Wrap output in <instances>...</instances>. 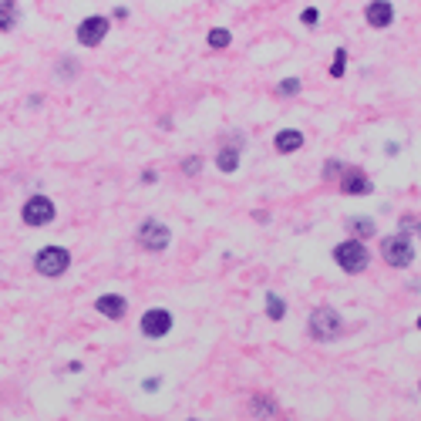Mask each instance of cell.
<instances>
[{
	"instance_id": "1",
	"label": "cell",
	"mask_w": 421,
	"mask_h": 421,
	"mask_svg": "<svg viewBox=\"0 0 421 421\" xmlns=\"http://www.w3.org/2000/svg\"><path fill=\"white\" fill-rule=\"evenodd\" d=\"M333 263L340 266L344 273H364L371 263V253L361 240H344V243L333 246Z\"/></svg>"
},
{
	"instance_id": "2",
	"label": "cell",
	"mask_w": 421,
	"mask_h": 421,
	"mask_svg": "<svg viewBox=\"0 0 421 421\" xmlns=\"http://www.w3.org/2000/svg\"><path fill=\"white\" fill-rule=\"evenodd\" d=\"M307 331H311L313 340H337L344 333V317L333 307H317L307 320Z\"/></svg>"
},
{
	"instance_id": "3",
	"label": "cell",
	"mask_w": 421,
	"mask_h": 421,
	"mask_svg": "<svg viewBox=\"0 0 421 421\" xmlns=\"http://www.w3.org/2000/svg\"><path fill=\"white\" fill-rule=\"evenodd\" d=\"M381 256H384V263L388 266H398V270L415 263V246H411V240H408V233L384 236V240H381Z\"/></svg>"
},
{
	"instance_id": "4",
	"label": "cell",
	"mask_w": 421,
	"mask_h": 421,
	"mask_svg": "<svg viewBox=\"0 0 421 421\" xmlns=\"http://www.w3.org/2000/svg\"><path fill=\"white\" fill-rule=\"evenodd\" d=\"M34 266L41 276H61L67 266H71V253L65 246H44L38 256H34Z\"/></svg>"
},
{
	"instance_id": "5",
	"label": "cell",
	"mask_w": 421,
	"mask_h": 421,
	"mask_svg": "<svg viewBox=\"0 0 421 421\" xmlns=\"http://www.w3.org/2000/svg\"><path fill=\"white\" fill-rule=\"evenodd\" d=\"M172 240V233H169V226L158 220H145L142 222V229H138V243L145 246V249H152V253H162L165 246Z\"/></svg>"
},
{
	"instance_id": "6",
	"label": "cell",
	"mask_w": 421,
	"mask_h": 421,
	"mask_svg": "<svg viewBox=\"0 0 421 421\" xmlns=\"http://www.w3.org/2000/svg\"><path fill=\"white\" fill-rule=\"evenodd\" d=\"M21 220L27 226H47V222L54 220V202L47 199V196H31V199L24 202Z\"/></svg>"
},
{
	"instance_id": "7",
	"label": "cell",
	"mask_w": 421,
	"mask_h": 421,
	"mask_svg": "<svg viewBox=\"0 0 421 421\" xmlns=\"http://www.w3.org/2000/svg\"><path fill=\"white\" fill-rule=\"evenodd\" d=\"M105 34H108V17L105 14H91V17H85V21L78 24V41L85 47L101 44Z\"/></svg>"
},
{
	"instance_id": "8",
	"label": "cell",
	"mask_w": 421,
	"mask_h": 421,
	"mask_svg": "<svg viewBox=\"0 0 421 421\" xmlns=\"http://www.w3.org/2000/svg\"><path fill=\"white\" fill-rule=\"evenodd\" d=\"M142 333L145 337H152V340H158V337H165V333L172 331V313L162 311V307H152V311L142 313Z\"/></svg>"
},
{
	"instance_id": "9",
	"label": "cell",
	"mask_w": 421,
	"mask_h": 421,
	"mask_svg": "<svg viewBox=\"0 0 421 421\" xmlns=\"http://www.w3.org/2000/svg\"><path fill=\"white\" fill-rule=\"evenodd\" d=\"M340 192L344 196H371L374 192V182L364 169H344L340 176Z\"/></svg>"
},
{
	"instance_id": "10",
	"label": "cell",
	"mask_w": 421,
	"mask_h": 421,
	"mask_svg": "<svg viewBox=\"0 0 421 421\" xmlns=\"http://www.w3.org/2000/svg\"><path fill=\"white\" fill-rule=\"evenodd\" d=\"M94 311L101 313V317H108V320H122L125 311H129V300L118 297V293H105V297L94 300Z\"/></svg>"
},
{
	"instance_id": "11",
	"label": "cell",
	"mask_w": 421,
	"mask_h": 421,
	"mask_svg": "<svg viewBox=\"0 0 421 421\" xmlns=\"http://www.w3.org/2000/svg\"><path fill=\"white\" fill-rule=\"evenodd\" d=\"M273 149H276L280 156H290V152L304 149V132H297V129H280L276 138H273Z\"/></svg>"
},
{
	"instance_id": "12",
	"label": "cell",
	"mask_w": 421,
	"mask_h": 421,
	"mask_svg": "<svg viewBox=\"0 0 421 421\" xmlns=\"http://www.w3.org/2000/svg\"><path fill=\"white\" fill-rule=\"evenodd\" d=\"M395 21V3L381 0V3H368V24L371 27H388Z\"/></svg>"
},
{
	"instance_id": "13",
	"label": "cell",
	"mask_w": 421,
	"mask_h": 421,
	"mask_svg": "<svg viewBox=\"0 0 421 421\" xmlns=\"http://www.w3.org/2000/svg\"><path fill=\"white\" fill-rule=\"evenodd\" d=\"M216 169H222V172H236V169H240V149H233V145L220 149V152H216Z\"/></svg>"
},
{
	"instance_id": "14",
	"label": "cell",
	"mask_w": 421,
	"mask_h": 421,
	"mask_svg": "<svg viewBox=\"0 0 421 421\" xmlns=\"http://www.w3.org/2000/svg\"><path fill=\"white\" fill-rule=\"evenodd\" d=\"M249 408H253V415H256V418H270V415H276V401L270 398V395H253V398H249Z\"/></svg>"
},
{
	"instance_id": "15",
	"label": "cell",
	"mask_w": 421,
	"mask_h": 421,
	"mask_svg": "<svg viewBox=\"0 0 421 421\" xmlns=\"http://www.w3.org/2000/svg\"><path fill=\"white\" fill-rule=\"evenodd\" d=\"M347 229L354 233L351 240H368V236H374L377 226L371 220H364V216H354V220H347Z\"/></svg>"
},
{
	"instance_id": "16",
	"label": "cell",
	"mask_w": 421,
	"mask_h": 421,
	"mask_svg": "<svg viewBox=\"0 0 421 421\" xmlns=\"http://www.w3.org/2000/svg\"><path fill=\"white\" fill-rule=\"evenodd\" d=\"M21 17V7L17 3H0V31H10Z\"/></svg>"
},
{
	"instance_id": "17",
	"label": "cell",
	"mask_w": 421,
	"mask_h": 421,
	"mask_svg": "<svg viewBox=\"0 0 421 421\" xmlns=\"http://www.w3.org/2000/svg\"><path fill=\"white\" fill-rule=\"evenodd\" d=\"M266 313H270V320H283V313H287V304H283V297H276V293H266Z\"/></svg>"
},
{
	"instance_id": "18",
	"label": "cell",
	"mask_w": 421,
	"mask_h": 421,
	"mask_svg": "<svg viewBox=\"0 0 421 421\" xmlns=\"http://www.w3.org/2000/svg\"><path fill=\"white\" fill-rule=\"evenodd\" d=\"M344 71H347V47H337V51H333L331 74H333V78H344Z\"/></svg>"
},
{
	"instance_id": "19",
	"label": "cell",
	"mask_w": 421,
	"mask_h": 421,
	"mask_svg": "<svg viewBox=\"0 0 421 421\" xmlns=\"http://www.w3.org/2000/svg\"><path fill=\"white\" fill-rule=\"evenodd\" d=\"M229 41H233V34L226 31V27H216V31H209V47H229Z\"/></svg>"
},
{
	"instance_id": "20",
	"label": "cell",
	"mask_w": 421,
	"mask_h": 421,
	"mask_svg": "<svg viewBox=\"0 0 421 421\" xmlns=\"http://www.w3.org/2000/svg\"><path fill=\"white\" fill-rule=\"evenodd\" d=\"M300 88H304V85H300V78H283V81L276 85V91H280L283 98H290V94H297Z\"/></svg>"
},
{
	"instance_id": "21",
	"label": "cell",
	"mask_w": 421,
	"mask_h": 421,
	"mask_svg": "<svg viewBox=\"0 0 421 421\" xmlns=\"http://www.w3.org/2000/svg\"><path fill=\"white\" fill-rule=\"evenodd\" d=\"M199 169H202V158L199 156L182 158V172H185V176H199Z\"/></svg>"
},
{
	"instance_id": "22",
	"label": "cell",
	"mask_w": 421,
	"mask_h": 421,
	"mask_svg": "<svg viewBox=\"0 0 421 421\" xmlns=\"http://www.w3.org/2000/svg\"><path fill=\"white\" fill-rule=\"evenodd\" d=\"M337 172H344V162H340V158H327V165H324V179H333Z\"/></svg>"
},
{
	"instance_id": "23",
	"label": "cell",
	"mask_w": 421,
	"mask_h": 421,
	"mask_svg": "<svg viewBox=\"0 0 421 421\" xmlns=\"http://www.w3.org/2000/svg\"><path fill=\"white\" fill-rule=\"evenodd\" d=\"M300 21L307 24V27H313V24L320 21V10H317V7H304V14H300Z\"/></svg>"
},
{
	"instance_id": "24",
	"label": "cell",
	"mask_w": 421,
	"mask_h": 421,
	"mask_svg": "<svg viewBox=\"0 0 421 421\" xmlns=\"http://www.w3.org/2000/svg\"><path fill=\"white\" fill-rule=\"evenodd\" d=\"M418 331H421V317H418Z\"/></svg>"
},
{
	"instance_id": "25",
	"label": "cell",
	"mask_w": 421,
	"mask_h": 421,
	"mask_svg": "<svg viewBox=\"0 0 421 421\" xmlns=\"http://www.w3.org/2000/svg\"><path fill=\"white\" fill-rule=\"evenodd\" d=\"M418 233H421V220H418Z\"/></svg>"
},
{
	"instance_id": "26",
	"label": "cell",
	"mask_w": 421,
	"mask_h": 421,
	"mask_svg": "<svg viewBox=\"0 0 421 421\" xmlns=\"http://www.w3.org/2000/svg\"><path fill=\"white\" fill-rule=\"evenodd\" d=\"M189 421H199V418H189Z\"/></svg>"
},
{
	"instance_id": "27",
	"label": "cell",
	"mask_w": 421,
	"mask_h": 421,
	"mask_svg": "<svg viewBox=\"0 0 421 421\" xmlns=\"http://www.w3.org/2000/svg\"><path fill=\"white\" fill-rule=\"evenodd\" d=\"M418 391H421V384H418Z\"/></svg>"
}]
</instances>
